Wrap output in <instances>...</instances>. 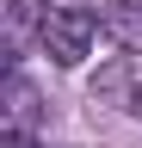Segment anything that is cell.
Segmentation results:
<instances>
[{"label":"cell","instance_id":"cell-3","mask_svg":"<svg viewBox=\"0 0 142 148\" xmlns=\"http://www.w3.org/2000/svg\"><path fill=\"white\" fill-rule=\"evenodd\" d=\"M0 148H37V136H31V130H6V142Z\"/></svg>","mask_w":142,"mask_h":148},{"label":"cell","instance_id":"cell-1","mask_svg":"<svg viewBox=\"0 0 142 148\" xmlns=\"http://www.w3.org/2000/svg\"><path fill=\"white\" fill-rule=\"evenodd\" d=\"M93 37H99L93 0H43L37 6V43L49 49V62L80 68L86 56H93Z\"/></svg>","mask_w":142,"mask_h":148},{"label":"cell","instance_id":"cell-2","mask_svg":"<svg viewBox=\"0 0 142 148\" xmlns=\"http://www.w3.org/2000/svg\"><path fill=\"white\" fill-rule=\"evenodd\" d=\"M12 111H19V117H31V111H37V99H31V86L19 80V74H12Z\"/></svg>","mask_w":142,"mask_h":148}]
</instances>
